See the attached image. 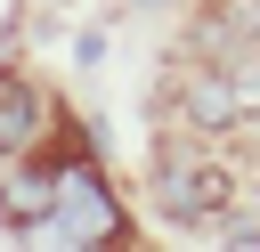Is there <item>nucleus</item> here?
I'll use <instances>...</instances> for the list:
<instances>
[{
	"instance_id": "4",
	"label": "nucleus",
	"mask_w": 260,
	"mask_h": 252,
	"mask_svg": "<svg viewBox=\"0 0 260 252\" xmlns=\"http://www.w3.org/2000/svg\"><path fill=\"white\" fill-rule=\"evenodd\" d=\"M57 179H65L57 163H49V171H32V163H24V171H8V187H0V219H8L16 236H32V228L57 211Z\"/></svg>"
},
{
	"instance_id": "3",
	"label": "nucleus",
	"mask_w": 260,
	"mask_h": 252,
	"mask_svg": "<svg viewBox=\"0 0 260 252\" xmlns=\"http://www.w3.org/2000/svg\"><path fill=\"white\" fill-rule=\"evenodd\" d=\"M236 114H244V89H236L228 65H203V73L179 89V106H171L179 130H236Z\"/></svg>"
},
{
	"instance_id": "5",
	"label": "nucleus",
	"mask_w": 260,
	"mask_h": 252,
	"mask_svg": "<svg viewBox=\"0 0 260 252\" xmlns=\"http://www.w3.org/2000/svg\"><path fill=\"white\" fill-rule=\"evenodd\" d=\"M41 89L24 81V73H0V154H24L32 138H41Z\"/></svg>"
},
{
	"instance_id": "6",
	"label": "nucleus",
	"mask_w": 260,
	"mask_h": 252,
	"mask_svg": "<svg viewBox=\"0 0 260 252\" xmlns=\"http://www.w3.org/2000/svg\"><path fill=\"white\" fill-rule=\"evenodd\" d=\"M130 8H162V0H130Z\"/></svg>"
},
{
	"instance_id": "2",
	"label": "nucleus",
	"mask_w": 260,
	"mask_h": 252,
	"mask_svg": "<svg viewBox=\"0 0 260 252\" xmlns=\"http://www.w3.org/2000/svg\"><path fill=\"white\" fill-rule=\"evenodd\" d=\"M57 171H65V179H57V211L32 228V244H106V236L122 228L106 179H98L89 163H57Z\"/></svg>"
},
{
	"instance_id": "1",
	"label": "nucleus",
	"mask_w": 260,
	"mask_h": 252,
	"mask_svg": "<svg viewBox=\"0 0 260 252\" xmlns=\"http://www.w3.org/2000/svg\"><path fill=\"white\" fill-rule=\"evenodd\" d=\"M154 211L171 228H219L228 219V171L219 163H195L187 146H171L162 171H154Z\"/></svg>"
}]
</instances>
